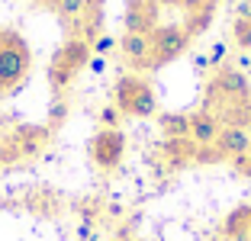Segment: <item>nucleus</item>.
<instances>
[{
	"label": "nucleus",
	"instance_id": "1",
	"mask_svg": "<svg viewBox=\"0 0 251 241\" xmlns=\"http://www.w3.org/2000/svg\"><path fill=\"white\" fill-rule=\"evenodd\" d=\"M113 106L123 116H135V119H148L158 116V96L155 87L148 84L142 74H123L113 87Z\"/></svg>",
	"mask_w": 251,
	"mask_h": 241
},
{
	"label": "nucleus",
	"instance_id": "5",
	"mask_svg": "<svg viewBox=\"0 0 251 241\" xmlns=\"http://www.w3.org/2000/svg\"><path fill=\"white\" fill-rule=\"evenodd\" d=\"M209 96L222 100L229 110L235 106H251V84L238 68H219L216 77L209 80Z\"/></svg>",
	"mask_w": 251,
	"mask_h": 241
},
{
	"label": "nucleus",
	"instance_id": "15",
	"mask_svg": "<svg viewBox=\"0 0 251 241\" xmlns=\"http://www.w3.org/2000/svg\"><path fill=\"white\" fill-rule=\"evenodd\" d=\"M161 3H168V7H180L187 16L200 13V10H206V7H216V0H161Z\"/></svg>",
	"mask_w": 251,
	"mask_h": 241
},
{
	"label": "nucleus",
	"instance_id": "7",
	"mask_svg": "<svg viewBox=\"0 0 251 241\" xmlns=\"http://www.w3.org/2000/svg\"><path fill=\"white\" fill-rule=\"evenodd\" d=\"M158 29V3L155 0H129L123 10V32L151 36Z\"/></svg>",
	"mask_w": 251,
	"mask_h": 241
},
{
	"label": "nucleus",
	"instance_id": "23",
	"mask_svg": "<svg viewBox=\"0 0 251 241\" xmlns=\"http://www.w3.org/2000/svg\"><path fill=\"white\" fill-rule=\"evenodd\" d=\"M100 3H103V0H90V7H94V10H100Z\"/></svg>",
	"mask_w": 251,
	"mask_h": 241
},
{
	"label": "nucleus",
	"instance_id": "3",
	"mask_svg": "<svg viewBox=\"0 0 251 241\" xmlns=\"http://www.w3.org/2000/svg\"><path fill=\"white\" fill-rule=\"evenodd\" d=\"M87 61H90V42L87 39H68L52 55V61H49V84L55 90H65L87 68Z\"/></svg>",
	"mask_w": 251,
	"mask_h": 241
},
{
	"label": "nucleus",
	"instance_id": "12",
	"mask_svg": "<svg viewBox=\"0 0 251 241\" xmlns=\"http://www.w3.org/2000/svg\"><path fill=\"white\" fill-rule=\"evenodd\" d=\"M161 129H164L168 139H190V116L164 113V116H161Z\"/></svg>",
	"mask_w": 251,
	"mask_h": 241
},
{
	"label": "nucleus",
	"instance_id": "10",
	"mask_svg": "<svg viewBox=\"0 0 251 241\" xmlns=\"http://www.w3.org/2000/svg\"><path fill=\"white\" fill-rule=\"evenodd\" d=\"M219 132H222V122L216 113L209 110H197L190 116V142L197 148H213L216 139H219Z\"/></svg>",
	"mask_w": 251,
	"mask_h": 241
},
{
	"label": "nucleus",
	"instance_id": "8",
	"mask_svg": "<svg viewBox=\"0 0 251 241\" xmlns=\"http://www.w3.org/2000/svg\"><path fill=\"white\" fill-rule=\"evenodd\" d=\"M213 148H216V154H219V158H232V161H238V158H245V154L251 151V132L245 129V125L226 122Z\"/></svg>",
	"mask_w": 251,
	"mask_h": 241
},
{
	"label": "nucleus",
	"instance_id": "6",
	"mask_svg": "<svg viewBox=\"0 0 251 241\" xmlns=\"http://www.w3.org/2000/svg\"><path fill=\"white\" fill-rule=\"evenodd\" d=\"M126 154V135L119 129H100L90 139V158L100 170H113L119 168V161Z\"/></svg>",
	"mask_w": 251,
	"mask_h": 241
},
{
	"label": "nucleus",
	"instance_id": "9",
	"mask_svg": "<svg viewBox=\"0 0 251 241\" xmlns=\"http://www.w3.org/2000/svg\"><path fill=\"white\" fill-rule=\"evenodd\" d=\"M116 48H119V55H123V61H129L132 68H151V36L123 32Z\"/></svg>",
	"mask_w": 251,
	"mask_h": 241
},
{
	"label": "nucleus",
	"instance_id": "22",
	"mask_svg": "<svg viewBox=\"0 0 251 241\" xmlns=\"http://www.w3.org/2000/svg\"><path fill=\"white\" fill-rule=\"evenodd\" d=\"M90 68H94V71H103V58H94V61H87Z\"/></svg>",
	"mask_w": 251,
	"mask_h": 241
},
{
	"label": "nucleus",
	"instance_id": "21",
	"mask_svg": "<svg viewBox=\"0 0 251 241\" xmlns=\"http://www.w3.org/2000/svg\"><path fill=\"white\" fill-rule=\"evenodd\" d=\"M222 55H226V45H216V48H213V58H209V61H216V65H219V61H222Z\"/></svg>",
	"mask_w": 251,
	"mask_h": 241
},
{
	"label": "nucleus",
	"instance_id": "20",
	"mask_svg": "<svg viewBox=\"0 0 251 241\" xmlns=\"http://www.w3.org/2000/svg\"><path fill=\"white\" fill-rule=\"evenodd\" d=\"M61 116H65V103H55V106H52V116H49V119H52V125L61 122Z\"/></svg>",
	"mask_w": 251,
	"mask_h": 241
},
{
	"label": "nucleus",
	"instance_id": "17",
	"mask_svg": "<svg viewBox=\"0 0 251 241\" xmlns=\"http://www.w3.org/2000/svg\"><path fill=\"white\" fill-rule=\"evenodd\" d=\"M113 45H116V42H113L110 36H97V39H94V45H90V48H97V51H100V55H103V51H110Z\"/></svg>",
	"mask_w": 251,
	"mask_h": 241
},
{
	"label": "nucleus",
	"instance_id": "19",
	"mask_svg": "<svg viewBox=\"0 0 251 241\" xmlns=\"http://www.w3.org/2000/svg\"><path fill=\"white\" fill-rule=\"evenodd\" d=\"M16 154H13V148H10V142H0V164H10Z\"/></svg>",
	"mask_w": 251,
	"mask_h": 241
},
{
	"label": "nucleus",
	"instance_id": "4",
	"mask_svg": "<svg viewBox=\"0 0 251 241\" xmlns=\"http://www.w3.org/2000/svg\"><path fill=\"white\" fill-rule=\"evenodd\" d=\"M190 42L193 36L187 32L184 23H158V29L151 32V68H164L177 61L190 48Z\"/></svg>",
	"mask_w": 251,
	"mask_h": 241
},
{
	"label": "nucleus",
	"instance_id": "13",
	"mask_svg": "<svg viewBox=\"0 0 251 241\" xmlns=\"http://www.w3.org/2000/svg\"><path fill=\"white\" fill-rule=\"evenodd\" d=\"M213 10L216 7H206V10H200V13H190L187 16V32H190V36H200V32L203 29H209V23H213Z\"/></svg>",
	"mask_w": 251,
	"mask_h": 241
},
{
	"label": "nucleus",
	"instance_id": "18",
	"mask_svg": "<svg viewBox=\"0 0 251 241\" xmlns=\"http://www.w3.org/2000/svg\"><path fill=\"white\" fill-rule=\"evenodd\" d=\"M235 168H238V174H245V177H251V151L245 154V158H238L235 161Z\"/></svg>",
	"mask_w": 251,
	"mask_h": 241
},
{
	"label": "nucleus",
	"instance_id": "16",
	"mask_svg": "<svg viewBox=\"0 0 251 241\" xmlns=\"http://www.w3.org/2000/svg\"><path fill=\"white\" fill-rule=\"evenodd\" d=\"M119 116L123 113L116 110V106H106L103 113H100V122H103V129H116V122H119Z\"/></svg>",
	"mask_w": 251,
	"mask_h": 241
},
{
	"label": "nucleus",
	"instance_id": "11",
	"mask_svg": "<svg viewBox=\"0 0 251 241\" xmlns=\"http://www.w3.org/2000/svg\"><path fill=\"white\" fill-rule=\"evenodd\" d=\"M55 10L65 23H84L90 13H97L90 7V0H55Z\"/></svg>",
	"mask_w": 251,
	"mask_h": 241
},
{
	"label": "nucleus",
	"instance_id": "2",
	"mask_svg": "<svg viewBox=\"0 0 251 241\" xmlns=\"http://www.w3.org/2000/svg\"><path fill=\"white\" fill-rule=\"evenodd\" d=\"M32 68V51L16 29H0V94L20 87Z\"/></svg>",
	"mask_w": 251,
	"mask_h": 241
},
{
	"label": "nucleus",
	"instance_id": "14",
	"mask_svg": "<svg viewBox=\"0 0 251 241\" xmlns=\"http://www.w3.org/2000/svg\"><path fill=\"white\" fill-rule=\"evenodd\" d=\"M232 36H235L238 48L251 51V16H238V20H235V29H232Z\"/></svg>",
	"mask_w": 251,
	"mask_h": 241
}]
</instances>
